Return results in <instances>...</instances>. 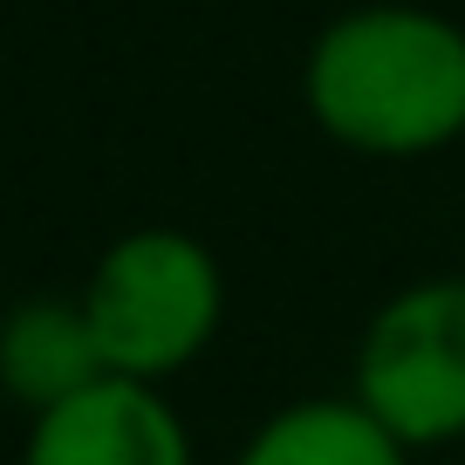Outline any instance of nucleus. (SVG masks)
I'll list each match as a JSON object with an SVG mask.
<instances>
[{"label": "nucleus", "mask_w": 465, "mask_h": 465, "mask_svg": "<svg viewBox=\"0 0 465 465\" xmlns=\"http://www.w3.org/2000/svg\"><path fill=\"white\" fill-rule=\"evenodd\" d=\"M240 465H411V451L356 397H302L247 438Z\"/></svg>", "instance_id": "nucleus-6"}, {"label": "nucleus", "mask_w": 465, "mask_h": 465, "mask_svg": "<svg viewBox=\"0 0 465 465\" xmlns=\"http://www.w3.org/2000/svg\"><path fill=\"white\" fill-rule=\"evenodd\" d=\"M96 377H110V370L89 342L75 294H35V302L7 308V322H0V391L15 404H28L42 418V411L69 404L75 391H89Z\"/></svg>", "instance_id": "nucleus-5"}, {"label": "nucleus", "mask_w": 465, "mask_h": 465, "mask_svg": "<svg viewBox=\"0 0 465 465\" xmlns=\"http://www.w3.org/2000/svg\"><path fill=\"white\" fill-rule=\"evenodd\" d=\"M356 404L404 451L465 438V274L411 281L356 342Z\"/></svg>", "instance_id": "nucleus-3"}, {"label": "nucleus", "mask_w": 465, "mask_h": 465, "mask_svg": "<svg viewBox=\"0 0 465 465\" xmlns=\"http://www.w3.org/2000/svg\"><path fill=\"white\" fill-rule=\"evenodd\" d=\"M21 465H192V431L158 383L96 377L28 424Z\"/></svg>", "instance_id": "nucleus-4"}, {"label": "nucleus", "mask_w": 465, "mask_h": 465, "mask_svg": "<svg viewBox=\"0 0 465 465\" xmlns=\"http://www.w3.org/2000/svg\"><path fill=\"white\" fill-rule=\"evenodd\" d=\"M103 370L131 383H164L199 363L226 315V274L213 247L185 226H137L103 247L75 294Z\"/></svg>", "instance_id": "nucleus-2"}, {"label": "nucleus", "mask_w": 465, "mask_h": 465, "mask_svg": "<svg viewBox=\"0 0 465 465\" xmlns=\"http://www.w3.org/2000/svg\"><path fill=\"white\" fill-rule=\"evenodd\" d=\"M302 103L356 158H431L465 137V28L418 0L349 7L308 42Z\"/></svg>", "instance_id": "nucleus-1"}]
</instances>
